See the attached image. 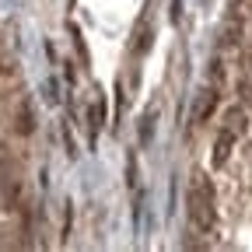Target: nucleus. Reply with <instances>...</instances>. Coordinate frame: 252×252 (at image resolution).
I'll return each instance as SVG.
<instances>
[{
	"label": "nucleus",
	"mask_w": 252,
	"mask_h": 252,
	"mask_svg": "<svg viewBox=\"0 0 252 252\" xmlns=\"http://www.w3.org/2000/svg\"><path fill=\"white\" fill-rule=\"evenodd\" d=\"M186 203H189V224H193V231H210V224H214V189L203 175H193Z\"/></svg>",
	"instance_id": "f257e3e1"
},
{
	"label": "nucleus",
	"mask_w": 252,
	"mask_h": 252,
	"mask_svg": "<svg viewBox=\"0 0 252 252\" xmlns=\"http://www.w3.org/2000/svg\"><path fill=\"white\" fill-rule=\"evenodd\" d=\"M154 42V28H151V18L140 14L137 18V28H133V56H144Z\"/></svg>",
	"instance_id": "f03ea898"
},
{
	"label": "nucleus",
	"mask_w": 252,
	"mask_h": 252,
	"mask_svg": "<svg viewBox=\"0 0 252 252\" xmlns=\"http://www.w3.org/2000/svg\"><path fill=\"white\" fill-rule=\"evenodd\" d=\"M235 140H238V137L228 130V126H220V133H217V144H214V165H224V161H228V154H231Z\"/></svg>",
	"instance_id": "7ed1b4c3"
},
{
	"label": "nucleus",
	"mask_w": 252,
	"mask_h": 252,
	"mask_svg": "<svg viewBox=\"0 0 252 252\" xmlns=\"http://www.w3.org/2000/svg\"><path fill=\"white\" fill-rule=\"evenodd\" d=\"M32 102L28 98H18V105H14V130L21 133V137H28L32 133Z\"/></svg>",
	"instance_id": "20e7f679"
},
{
	"label": "nucleus",
	"mask_w": 252,
	"mask_h": 252,
	"mask_svg": "<svg viewBox=\"0 0 252 252\" xmlns=\"http://www.w3.org/2000/svg\"><path fill=\"white\" fill-rule=\"evenodd\" d=\"M224 126H228V130L235 133V137H242L245 133V109H228V116H224Z\"/></svg>",
	"instance_id": "39448f33"
},
{
	"label": "nucleus",
	"mask_w": 252,
	"mask_h": 252,
	"mask_svg": "<svg viewBox=\"0 0 252 252\" xmlns=\"http://www.w3.org/2000/svg\"><path fill=\"white\" fill-rule=\"evenodd\" d=\"M88 116H91V144H94V140H98V130H102V123H105V102L98 98V102L91 105V112H88Z\"/></svg>",
	"instance_id": "423d86ee"
},
{
	"label": "nucleus",
	"mask_w": 252,
	"mask_h": 252,
	"mask_svg": "<svg viewBox=\"0 0 252 252\" xmlns=\"http://www.w3.org/2000/svg\"><path fill=\"white\" fill-rule=\"evenodd\" d=\"M214 109H217V91H207L200 98V109H196V123H207Z\"/></svg>",
	"instance_id": "0eeeda50"
},
{
	"label": "nucleus",
	"mask_w": 252,
	"mask_h": 252,
	"mask_svg": "<svg viewBox=\"0 0 252 252\" xmlns=\"http://www.w3.org/2000/svg\"><path fill=\"white\" fill-rule=\"evenodd\" d=\"M137 130H140V147H147L151 137H154V109L140 116V126H137Z\"/></svg>",
	"instance_id": "6e6552de"
},
{
	"label": "nucleus",
	"mask_w": 252,
	"mask_h": 252,
	"mask_svg": "<svg viewBox=\"0 0 252 252\" xmlns=\"http://www.w3.org/2000/svg\"><path fill=\"white\" fill-rule=\"evenodd\" d=\"M0 123H4V112H0Z\"/></svg>",
	"instance_id": "1a4fd4ad"
},
{
	"label": "nucleus",
	"mask_w": 252,
	"mask_h": 252,
	"mask_svg": "<svg viewBox=\"0 0 252 252\" xmlns=\"http://www.w3.org/2000/svg\"><path fill=\"white\" fill-rule=\"evenodd\" d=\"M0 53H4V49H0Z\"/></svg>",
	"instance_id": "9d476101"
}]
</instances>
